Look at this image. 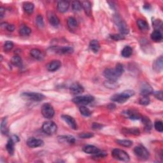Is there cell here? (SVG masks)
<instances>
[{
	"mask_svg": "<svg viewBox=\"0 0 163 163\" xmlns=\"http://www.w3.org/2000/svg\"><path fill=\"white\" fill-rule=\"evenodd\" d=\"M124 70L122 64L118 63L115 68H108L104 71V76L107 80L117 81V80L124 73Z\"/></svg>",
	"mask_w": 163,
	"mask_h": 163,
	"instance_id": "1",
	"label": "cell"
},
{
	"mask_svg": "<svg viewBox=\"0 0 163 163\" xmlns=\"http://www.w3.org/2000/svg\"><path fill=\"white\" fill-rule=\"evenodd\" d=\"M135 91L132 90H126L120 94H116L111 97V101L118 103H124L131 96L135 95Z\"/></svg>",
	"mask_w": 163,
	"mask_h": 163,
	"instance_id": "2",
	"label": "cell"
},
{
	"mask_svg": "<svg viewBox=\"0 0 163 163\" xmlns=\"http://www.w3.org/2000/svg\"><path fill=\"white\" fill-rule=\"evenodd\" d=\"M111 155L114 159L121 161L128 162L130 160L129 155L128 153H126L124 150L119 149V148H115L112 150Z\"/></svg>",
	"mask_w": 163,
	"mask_h": 163,
	"instance_id": "3",
	"label": "cell"
},
{
	"mask_svg": "<svg viewBox=\"0 0 163 163\" xmlns=\"http://www.w3.org/2000/svg\"><path fill=\"white\" fill-rule=\"evenodd\" d=\"M134 152L138 158L142 161L147 160L150 155L149 152L146 149V148L141 145L137 146L134 148Z\"/></svg>",
	"mask_w": 163,
	"mask_h": 163,
	"instance_id": "4",
	"label": "cell"
},
{
	"mask_svg": "<svg viewBox=\"0 0 163 163\" xmlns=\"http://www.w3.org/2000/svg\"><path fill=\"white\" fill-rule=\"evenodd\" d=\"M42 130L47 135H52L56 133L57 126L55 122L52 121H47L43 123L42 126Z\"/></svg>",
	"mask_w": 163,
	"mask_h": 163,
	"instance_id": "5",
	"label": "cell"
},
{
	"mask_svg": "<svg viewBox=\"0 0 163 163\" xmlns=\"http://www.w3.org/2000/svg\"><path fill=\"white\" fill-rule=\"evenodd\" d=\"M23 98L33 101H40L45 98V96L38 92H24L21 95Z\"/></svg>",
	"mask_w": 163,
	"mask_h": 163,
	"instance_id": "6",
	"label": "cell"
},
{
	"mask_svg": "<svg viewBox=\"0 0 163 163\" xmlns=\"http://www.w3.org/2000/svg\"><path fill=\"white\" fill-rule=\"evenodd\" d=\"M72 101L77 104H88L95 101V97L90 95L77 96L74 97Z\"/></svg>",
	"mask_w": 163,
	"mask_h": 163,
	"instance_id": "7",
	"label": "cell"
},
{
	"mask_svg": "<svg viewBox=\"0 0 163 163\" xmlns=\"http://www.w3.org/2000/svg\"><path fill=\"white\" fill-rule=\"evenodd\" d=\"M42 114L45 118L50 119L54 117L55 111H54V108L51 104L49 103H45L43 104L42 107Z\"/></svg>",
	"mask_w": 163,
	"mask_h": 163,
	"instance_id": "8",
	"label": "cell"
},
{
	"mask_svg": "<svg viewBox=\"0 0 163 163\" xmlns=\"http://www.w3.org/2000/svg\"><path fill=\"white\" fill-rule=\"evenodd\" d=\"M115 21L116 24L117 25V27L119 28V30L122 33V35H127L129 33V29L128 26V25L125 22L122 20L120 17H117L115 18Z\"/></svg>",
	"mask_w": 163,
	"mask_h": 163,
	"instance_id": "9",
	"label": "cell"
},
{
	"mask_svg": "<svg viewBox=\"0 0 163 163\" xmlns=\"http://www.w3.org/2000/svg\"><path fill=\"white\" fill-rule=\"evenodd\" d=\"M27 145L30 148H37L39 147H42L44 145L43 141L40 139H37L35 138L31 137L28 138L27 142Z\"/></svg>",
	"mask_w": 163,
	"mask_h": 163,
	"instance_id": "10",
	"label": "cell"
},
{
	"mask_svg": "<svg viewBox=\"0 0 163 163\" xmlns=\"http://www.w3.org/2000/svg\"><path fill=\"white\" fill-rule=\"evenodd\" d=\"M61 118L63 119V120L69 125V126L70 127L71 129H73L74 130L77 129L78 126L77 124V122H76L75 119L71 117L70 115H63L61 116Z\"/></svg>",
	"mask_w": 163,
	"mask_h": 163,
	"instance_id": "11",
	"label": "cell"
},
{
	"mask_svg": "<svg viewBox=\"0 0 163 163\" xmlns=\"http://www.w3.org/2000/svg\"><path fill=\"white\" fill-rule=\"evenodd\" d=\"M123 114L124 115L125 117L131 119V120H138V119L142 118V115L140 114L139 112L135 110H126L125 111H123Z\"/></svg>",
	"mask_w": 163,
	"mask_h": 163,
	"instance_id": "12",
	"label": "cell"
},
{
	"mask_svg": "<svg viewBox=\"0 0 163 163\" xmlns=\"http://www.w3.org/2000/svg\"><path fill=\"white\" fill-rule=\"evenodd\" d=\"M154 92L153 89L152 87L146 82H144L141 85L140 87V94L142 96H148L152 94Z\"/></svg>",
	"mask_w": 163,
	"mask_h": 163,
	"instance_id": "13",
	"label": "cell"
},
{
	"mask_svg": "<svg viewBox=\"0 0 163 163\" xmlns=\"http://www.w3.org/2000/svg\"><path fill=\"white\" fill-rule=\"evenodd\" d=\"M70 90L71 93L73 95H80V94H82L84 91V87L80 84H79L78 83H75V84H72L70 86Z\"/></svg>",
	"mask_w": 163,
	"mask_h": 163,
	"instance_id": "14",
	"label": "cell"
},
{
	"mask_svg": "<svg viewBox=\"0 0 163 163\" xmlns=\"http://www.w3.org/2000/svg\"><path fill=\"white\" fill-rule=\"evenodd\" d=\"M69 7H70V2L68 1H59L57 2V10L61 13L67 12Z\"/></svg>",
	"mask_w": 163,
	"mask_h": 163,
	"instance_id": "15",
	"label": "cell"
},
{
	"mask_svg": "<svg viewBox=\"0 0 163 163\" xmlns=\"http://www.w3.org/2000/svg\"><path fill=\"white\" fill-rule=\"evenodd\" d=\"M58 141L60 143H68V144H74L75 142V139L73 136H59L57 138Z\"/></svg>",
	"mask_w": 163,
	"mask_h": 163,
	"instance_id": "16",
	"label": "cell"
},
{
	"mask_svg": "<svg viewBox=\"0 0 163 163\" xmlns=\"http://www.w3.org/2000/svg\"><path fill=\"white\" fill-rule=\"evenodd\" d=\"M61 66V63L59 60H54L52 62L49 63L47 66V68L49 71H55L57 70L58 69L60 68Z\"/></svg>",
	"mask_w": 163,
	"mask_h": 163,
	"instance_id": "17",
	"label": "cell"
},
{
	"mask_svg": "<svg viewBox=\"0 0 163 163\" xmlns=\"http://www.w3.org/2000/svg\"><path fill=\"white\" fill-rule=\"evenodd\" d=\"M83 150H84V152L87 154H94V155L98 154L101 152L100 149H99L98 148H97L94 145H87L84 147Z\"/></svg>",
	"mask_w": 163,
	"mask_h": 163,
	"instance_id": "18",
	"label": "cell"
},
{
	"mask_svg": "<svg viewBox=\"0 0 163 163\" xmlns=\"http://www.w3.org/2000/svg\"><path fill=\"white\" fill-rule=\"evenodd\" d=\"M163 59L162 57L160 56L159 58L155 61V62L153 64V69L157 72H161L162 70L163 67Z\"/></svg>",
	"mask_w": 163,
	"mask_h": 163,
	"instance_id": "19",
	"label": "cell"
},
{
	"mask_svg": "<svg viewBox=\"0 0 163 163\" xmlns=\"http://www.w3.org/2000/svg\"><path fill=\"white\" fill-rule=\"evenodd\" d=\"M82 8L84 10L85 14L87 16H90L92 13L91 3L89 1H81Z\"/></svg>",
	"mask_w": 163,
	"mask_h": 163,
	"instance_id": "20",
	"label": "cell"
},
{
	"mask_svg": "<svg viewBox=\"0 0 163 163\" xmlns=\"http://www.w3.org/2000/svg\"><path fill=\"white\" fill-rule=\"evenodd\" d=\"M151 39L155 42H160L162 40V35L161 31L154 30L150 35Z\"/></svg>",
	"mask_w": 163,
	"mask_h": 163,
	"instance_id": "21",
	"label": "cell"
},
{
	"mask_svg": "<svg viewBox=\"0 0 163 163\" xmlns=\"http://www.w3.org/2000/svg\"><path fill=\"white\" fill-rule=\"evenodd\" d=\"M49 20L50 24L54 27H57L59 24L60 20L57 16L53 13H51L49 16Z\"/></svg>",
	"mask_w": 163,
	"mask_h": 163,
	"instance_id": "22",
	"label": "cell"
},
{
	"mask_svg": "<svg viewBox=\"0 0 163 163\" xmlns=\"http://www.w3.org/2000/svg\"><path fill=\"white\" fill-rule=\"evenodd\" d=\"M89 47L93 52L97 53L99 52L100 49V44L99 42L96 40H92L90 42Z\"/></svg>",
	"mask_w": 163,
	"mask_h": 163,
	"instance_id": "23",
	"label": "cell"
},
{
	"mask_svg": "<svg viewBox=\"0 0 163 163\" xmlns=\"http://www.w3.org/2000/svg\"><path fill=\"white\" fill-rule=\"evenodd\" d=\"M137 24L140 30L143 32H146L149 29V26L148 24L145 20L142 19H139L137 20Z\"/></svg>",
	"mask_w": 163,
	"mask_h": 163,
	"instance_id": "24",
	"label": "cell"
},
{
	"mask_svg": "<svg viewBox=\"0 0 163 163\" xmlns=\"http://www.w3.org/2000/svg\"><path fill=\"white\" fill-rule=\"evenodd\" d=\"M34 8V4L31 2H25L23 4V9L28 14H31L33 12Z\"/></svg>",
	"mask_w": 163,
	"mask_h": 163,
	"instance_id": "25",
	"label": "cell"
},
{
	"mask_svg": "<svg viewBox=\"0 0 163 163\" xmlns=\"http://www.w3.org/2000/svg\"><path fill=\"white\" fill-rule=\"evenodd\" d=\"M142 119L145 129V130L147 131H150L152 128V124L151 121L147 117H142Z\"/></svg>",
	"mask_w": 163,
	"mask_h": 163,
	"instance_id": "26",
	"label": "cell"
},
{
	"mask_svg": "<svg viewBox=\"0 0 163 163\" xmlns=\"http://www.w3.org/2000/svg\"><path fill=\"white\" fill-rule=\"evenodd\" d=\"M67 24L68 28L70 29L71 30H73L77 28V26H78V23L77 21L76 20L74 17H70L68 19L67 21Z\"/></svg>",
	"mask_w": 163,
	"mask_h": 163,
	"instance_id": "27",
	"label": "cell"
},
{
	"mask_svg": "<svg viewBox=\"0 0 163 163\" xmlns=\"http://www.w3.org/2000/svg\"><path fill=\"white\" fill-rule=\"evenodd\" d=\"M133 54V49L129 46H126L125 47L122 49V52H121V54L122 57L128 58L129 57L132 55Z\"/></svg>",
	"mask_w": 163,
	"mask_h": 163,
	"instance_id": "28",
	"label": "cell"
},
{
	"mask_svg": "<svg viewBox=\"0 0 163 163\" xmlns=\"http://www.w3.org/2000/svg\"><path fill=\"white\" fill-rule=\"evenodd\" d=\"M14 144H15V143L13 142V141L11 138H10L8 140V142H7L6 145L7 151H8V152L11 155H12L14 153Z\"/></svg>",
	"mask_w": 163,
	"mask_h": 163,
	"instance_id": "29",
	"label": "cell"
},
{
	"mask_svg": "<svg viewBox=\"0 0 163 163\" xmlns=\"http://www.w3.org/2000/svg\"><path fill=\"white\" fill-rule=\"evenodd\" d=\"M116 142L118 145L125 147H131L133 145V142L128 140H117Z\"/></svg>",
	"mask_w": 163,
	"mask_h": 163,
	"instance_id": "30",
	"label": "cell"
},
{
	"mask_svg": "<svg viewBox=\"0 0 163 163\" xmlns=\"http://www.w3.org/2000/svg\"><path fill=\"white\" fill-rule=\"evenodd\" d=\"M19 32L20 35L23 36V37H26V36H29L31 34V30L26 26H23L20 28Z\"/></svg>",
	"mask_w": 163,
	"mask_h": 163,
	"instance_id": "31",
	"label": "cell"
},
{
	"mask_svg": "<svg viewBox=\"0 0 163 163\" xmlns=\"http://www.w3.org/2000/svg\"><path fill=\"white\" fill-rule=\"evenodd\" d=\"M57 52L63 54H70L73 53V49L70 47H64L62 48H59L56 50Z\"/></svg>",
	"mask_w": 163,
	"mask_h": 163,
	"instance_id": "32",
	"label": "cell"
},
{
	"mask_svg": "<svg viewBox=\"0 0 163 163\" xmlns=\"http://www.w3.org/2000/svg\"><path fill=\"white\" fill-rule=\"evenodd\" d=\"M30 54L32 57L37 59H41L42 57V54L40 50L37 49H33L30 51Z\"/></svg>",
	"mask_w": 163,
	"mask_h": 163,
	"instance_id": "33",
	"label": "cell"
},
{
	"mask_svg": "<svg viewBox=\"0 0 163 163\" xmlns=\"http://www.w3.org/2000/svg\"><path fill=\"white\" fill-rule=\"evenodd\" d=\"M123 131L124 132V133L128 134V135H133L136 136L139 135L140 134V130L135 128H129V129H123Z\"/></svg>",
	"mask_w": 163,
	"mask_h": 163,
	"instance_id": "34",
	"label": "cell"
},
{
	"mask_svg": "<svg viewBox=\"0 0 163 163\" xmlns=\"http://www.w3.org/2000/svg\"><path fill=\"white\" fill-rule=\"evenodd\" d=\"M79 110L80 114L82 115L85 116V117H89V116H90L92 114V111L89 110V108L85 106H81L80 107Z\"/></svg>",
	"mask_w": 163,
	"mask_h": 163,
	"instance_id": "35",
	"label": "cell"
},
{
	"mask_svg": "<svg viewBox=\"0 0 163 163\" xmlns=\"http://www.w3.org/2000/svg\"><path fill=\"white\" fill-rule=\"evenodd\" d=\"M72 8L75 12H80L82 8L81 2L79 1H74L72 2Z\"/></svg>",
	"mask_w": 163,
	"mask_h": 163,
	"instance_id": "36",
	"label": "cell"
},
{
	"mask_svg": "<svg viewBox=\"0 0 163 163\" xmlns=\"http://www.w3.org/2000/svg\"><path fill=\"white\" fill-rule=\"evenodd\" d=\"M11 62H12V63L14 66H20L22 64V59L19 56H15L12 57V60H11Z\"/></svg>",
	"mask_w": 163,
	"mask_h": 163,
	"instance_id": "37",
	"label": "cell"
},
{
	"mask_svg": "<svg viewBox=\"0 0 163 163\" xmlns=\"http://www.w3.org/2000/svg\"><path fill=\"white\" fill-rule=\"evenodd\" d=\"M104 84L106 87L109 89H115L117 87V84L116 81L109 80H107V81H105Z\"/></svg>",
	"mask_w": 163,
	"mask_h": 163,
	"instance_id": "38",
	"label": "cell"
},
{
	"mask_svg": "<svg viewBox=\"0 0 163 163\" xmlns=\"http://www.w3.org/2000/svg\"><path fill=\"white\" fill-rule=\"evenodd\" d=\"M150 98L148 97V96H143L139 100V103L142 105H148L150 103Z\"/></svg>",
	"mask_w": 163,
	"mask_h": 163,
	"instance_id": "39",
	"label": "cell"
},
{
	"mask_svg": "<svg viewBox=\"0 0 163 163\" xmlns=\"http://www.w3.org/2000/svg\"><path fill=\"white\" fill-rule=\"evenodd\" d=\"M154 128L156 131L162 133L163 131V125L161 121H156L154 122Z\"/></svg>",
	"mask_w": 163,
	"mask_h": 163,
	"instance_id": "40",
	"label": "cell"
},
{
	"mask_svg": "<svg viewBox=\"0 0 163 163\" xmlns=\"http://www.w3.org/2000/svg\"><path fill=\"white\" fill-rule=\"evenodd\" d=\"M36 23L38 27L42 28L44 26V22H43V17L41 15H38L37 18H36Z\"/></svg>",
	"mask_w": 163,
	"mask_h": 163,
	"instance_id": "41",
	"label": "cell"
},
{
	"mask_svg": "<svg viewBox=\"0 0 163 163\" xmlns=\"http://www.w3.org/2000/svg\"><path fill=\"white\" fill-rule=\"evenodd\" d=\"M13 47V43L11 41H6L5 44L4 46H3V48H4L5 51L6 52H8L10 50H12Z\"/></svg>",
	"mask_w": 163,
	"mask_h": 163,
	"instance_id": "42",
	"label": "cell"
},
{
	"mask_svg": "<svg viewBox=\"0 0 163 163\" xmlns=\"http://www.w3.org/2000/svg\"><path fill=\"white\" fill-rule=\"evenodd\" d=\"M6 125H7V119L6 117L2 119L1 124V131L3 134L6 133Z\"/></svg>",
	"mask_w": 163,
	"mask_h": 163,
	"instance_id": "43",
	"label": "cell"
},
{
	"mask_svg": "<svg viewBox=\"0 0 163 163\" xmlns=\"http://www.w3.org/2000/svg\"><path fill=\"white\" fill-rule=\"evenodd\" d=\"M153 26L155 28V30L160 31V30L162 28V21L161 20H155L153 22Z\"/></svg>",
	"mask_w": 163,
	"mask_h": 163,
	"instance_id": "44",
	"label": "cell"
},
{
	"mask_svg": "<svg viewBox=\"0 0 163 163\" xmlns=\"http://www.w3.org/2000/svg\"><path fill=\"white\" fill-rule=\"evenodd\" d=\"M110 38L111 39H113L115 41H119V40H124L125 37L123 35H120V34H114L110 35Z\"/></svg>",
	"mask_w": 163,
	"mask_h": 163,
	"instance_id": "45",
	"label": "cell"
},
{
	"mask_svg": "<svg viewBox=\"0 0 163 163\" xmlns=\"http://www.w3.org/2000/svg\"><path fill=\"white\" fill-rule=\"evenodd\" d=\"M94 136V134L92 133H82L80 134H79V137L80 138H92Z\"/></svg>",
	"mask_w": 163,
	"mask_h": 163,
	"instance_id": "46",
	"label": "cell"
},
{
	"mask_svg": "<svg viewBox=\"0 0 163 163\" xmlns=\"http://www.w3.org/2000/svg\"><path fill=\"white\" fill-rule=\"evenodd\" d=\"M5 28L8 31L12 32V31H13L14 30H15V26H14V25H13V24H7V23H5Z\"/></svg>",
	"mask_w": 163,
	"mask_h": 163,
	"instance_id": "47",
	"label": "cell"
},
{
	"mask_svg": "<svg viewBox=\"0 0 163 163\" xmlns=\"http://www.w3.org/2000/svg\"><path fill=\"white\" fill-rule=\"evenodd\" d=\"M154 96L156 97L157 99L161 100V101H162V92L161 91V90H160V91L155 92L154 93Z\"/></svg>",
	"mask_w": 163,
	"mask_h": 163,
	"instance_id": "48",
	"label": "cell"
},
{
	"mask_svg": "<svg viewBox=\"0 0 163 163\" xmlns=\"http://www.w3.org/2000/svg\"><path fill=\"white\" fill-rule=\"evenodd\" d=\"M10 138L13 141V142L15 143H17V142H19V141H20L19 138L17 136H16V135H13V136H11Z\"/></svg>",
	"mask_w": 163,
	"mask_h": 163,
	"instance_id": "49",
	"label": "cell"
},
{
	"mask_svg": "<svg viewBox=\"0 0 163 163\" xmlns=\"http://www.w3.org/2000/svg\"><path fill=\"white\" fill-rule=\"evenodd\" d=\"M102 126L99 124H97V123H94L92 125V128L95 129H101L102 128Z\"/></svg>",
	"mask_w": 163,
	"mask_h": 163,
	"instance_id": "50",
	"label": "cell"
},
{
	"mask_svg": "<svg viewBox=\"0 0 163 163\" xmlns=\"http://www.w3.org/2000/svg\"><path fill=\"white\" fill-rule=\"evenodd\" d=\"M5 9L3 8V7H1L0 8V18L2 19L5 15Z\"/></svg>",
	"mask_w": 163,
	"mask_h": 163,
	"instance_id": "51",
	"label": "cell"
}]
</instances>
